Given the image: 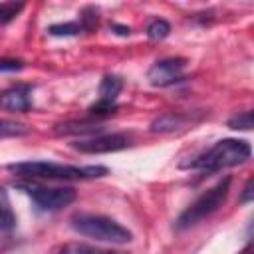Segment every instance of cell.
I'll return each mask as SVG.
<instances>
[{
	"label": "cell",
	"instance_id": "cell-1",
	"mask_svg": "<svg viewBox=\"0 0 254 254\" xmlns=\"http://www.w3.org/2000/svg\"><path fill=\"white\" fill-rule=\"evenodd\" d=\"M8 171L26 179H52V181H87V179L105 177L109 173L107 167H99V165L77 167V165H60L48 161L12 163L8 165Z\"/></svg>",
	"mask_w": 254,
	"mask_h": 254
},
{
	"label": "cell",
	"instance_id": "cell-2",
	"mask_svg": "<svg viewBox=\"0 0 254 254\" xmlns=\"http://www.w3.org/2000/svg\"><path fill=\"white\" fill-rule=\"evenodd\" d=\"M250 155H252V149L246 141H242V139H222V141L214 143L208 151H204L202 155L194 157L189 163H183V167L202 171V173H216L220 169L236 167V165L246 163L250 159Z\"/></svg>",
	"mask_w": 254,
	"mask_h": 254
},
{
	"label": "cell",
	"instance_id": "cell-3",
	"mask_svg": "<svg viewBox=\"0 0 254 254\" xmlns=\"http://www.w3.org/2000/svg\"><path fill=\"white\" fill-rule=\"evenodd\" d=\"M69 224L77 234L95 238L99 242L127 244L133 238V234L125 226H121L117 220L103 214H73L69 218Z\"/></svg>",
	"mask_w": 254,
	"mask_h": 254
},
{
	"label": "cell",
	"instance_id": "cell-4",
	"mask_svg": "<svg viewBox=\"0 0 254 254\" xmlns=\"http://www.w3.org/2000/svg\"><path fill=\"white\" fill-rule=\"evenodd\" d=\"M228 192H230V177H224L222 181H218L214 187H210L206 192H202L190 206H187L179 214V218L175 222V228L185 230V228H190V226L198 224L200 220H204L206 216H210L212 212H216L224 204Z\"/></svg>",
	"mask_w": 254,
	"mask_h": 254
},
{
	"label": "cell",
	"instance_id": "cell-5",
	"mask_svg": "<svg viewBox=\"0 0 254 254\" xmlns=\"http://www.w3.org/2000/svg\"><path fill=\"white\" fill-rule=\"evenodd\" d=\"M26 192L44 210H60L75 200V190L69 187H26Z\"/></svg>",
	"mask_w": 254,
	"mask_h": 254
},
{
	"label": "cell",
	"instance_id": "cell-6",
	"mask_svg": "<svg viewBox=\"0 0 254 254\" xmlns=\"http://www.w3.org/2000/svg\"><path fill=\"white\" fill-rule=\"evenodd\" d=\"M131 145V139L123 133H111V135H105V133H99V135H93L89 139H79L75 143H71V147L79 153H89V155H95V153H113V151H121V149H127Z\"/></svg>",
	"mask_w": 254,
	"mask_h": 254
},
{
	"label": "cell",
	"instance_id": "cell-7",
	"mask_svg": "<svg viewBox=\"0 0 254 254\" xmlns=\"http://www.w3.org/2000/svg\"><path fill=\"white\" fill-rule=\"evenodd\" d=\"M183 69H185V60L183 58H167V60H161V62L153 64L147 77H149L151 85L167 87V85H173V83L183 79Z\"/></svg>",
	"mask_w": 254,
	"mask_h": 254
},
{
	"label": "cell",
	"instance_id": "cell-8",
	"mask_svg": "<svg viewBox=\"0 0 254 254\" xmlns=\"http://www.w3.org/2000/svg\"><path fill=\"white\" fill-rule=\"evenodd\" d=\"M0 107L12 113H24L32 107L30 101V87L28 85H14L0 93Z\"/></svg>",
	"mask_w": 254,
	"mask_h": 254
},
{
	"label": "cell",
	"instance_id": "cell-9",
	"mask_svg": "<svg viewBox=\"0 0 254 254\" xmlns=\"http://www.w3.org/2000/svg\"><path fill=\"white\" fill-rule=\"evenodd\" d=\"M194 119L190 113H179V111H171L165 113L161 117H157L151 123V131L153 133H175V131H183L189 125H192Z\"/></svg>",
	"mask_w": 254,
	"mask_h": 254
},
{
	"label": "cell",
	"instance_id": "cell-10",
	"mask_svg": "<svg viewBox=\"0 0 254 254\" xmlns=\"http://www.w3.org/2000/svg\"><path fill=\"white\" fill-rule=\"evenodd\" d=\"M58 135H99L103 133V127H97L89 121H67L56 127Z\"/></svg>",
	"mask_w": 254,
	"mask_h": 254
},
{
	"label": "cell",
	"instance_id": "cell-11",
	"mask_svg": "<svg viewBox=\"0 0 254 254\" xmlns=\"http://www.w3.org/2000/svg\"><path fill=\"white\" fill-rule=\"evenodd\" d=\"M121 89H123V79L119 75H105L99 83V101L115 103Z\"/></svg>",
	"mask_w": 254,
	"mask_h": 254
},
{
	"label": "cell",
	"instance_id": "cell-12",
	"mask_svg": "<svg viewBox=\"0 0 254 254\" xmlns=\"http://www.w3.org/2000/svg\"><path fill=\"white\" fill-rule=\"evenodd\" d=\"M14 226H16V214L12 210L6 189L0 187V230H12Z\"/></svg>",
	"mask_w": 254,
	"mask_h": 254
},
{
	"label": "cell",
	"instance_id": "cell-13",
	"mask_svg": "<svg viewBox=\"0 0 254 254\" xmlns=\"http://www.w3.org/2000/svg\"><path fill=\"white\" fill-rule=\"evenodd\" d=\"M28 133H30L28 125L8 121V119H0V139H4V137H22V135H28Z\"/></svg>",
	"mask_w": 254,
	"mask_h": 254
},
{
	"label": "cell",
	"instance_id": "cell-14",
	"mask_svg": "<svg viewBox=\"0 0 254 254\" xmlns=\"http://www.w3.org/2000/svg\"><path fill=\"white\" fill-rule=\"evenodd\" d=\"M171 34V24L163 18H155L149 26H147V36L151 40H165Z\"/></svg>",
	"mask_w": 254,
	"mask_h": 254
},
{
	"label": "cell",
	"instance_id": "cell-15",
	"mask_svg": "<svg viewBox=\"0 0 254 254\" xmlns=\"http://www.w3.org/2000/svg\"><path fill=\"white\" fill-rule=\"evenodd\" d=\"M97 22H99V12L93 8V6H87V8H83L81 12H79V26H81V30H85V32H93L95 28H97Z\"/></svg>",
	"mask_w": 254,
	"mask_h": 254
},
{
	"label": "cell",
	"instance_id": "cell-16",
	"mask_svg": "<svg viewBox=\"0 0 254 254\" xmlns=\"http://www.w3.org/2000/svg\"><path fill=\"white\" fill-rule=\"evenodd\" d=\"M22 10H24L22 2H2L0 4V26L10 24Z\"/></svg>",
	"mask_w": 254,
	"mask_h": 254
},
{
	"label": "cell",
	"instance_id": "cell-17",
	"mask_svg": "<svg viewBox=\"0 0 254 254\" xmlns=\"http://www.w3.org/2000/svg\"><path fill=\"white\" fill-rule=\"evenodd\" d=\"M52 36H77L81 32V26L77 22H64V24H54L48 28Z\"/></svg>",
	"mask_w": 254,
	"mask_h": 254
},
{
	"label": "cell",
	"instance_id": "cell-18",
	"mask_svg": "<svg viewBox=\"0 0 254 254\" xmlns=\"http://www.w3.org/2000/svg\"><path fill=\"white\" fill-rule=\"evenodd\" d=\"M230 129H240V131H250L252 129V111H242L234 117L228 119Z\"/></svg>",
	"mask_w": 254,
	"mask_h": 254
},
{
	"label": "cell",
	"instance_id": "cell-19",
	"mask_svg": "<svg viewBox=\"0 0 254 254\" xmlns=\"http://www.w3.org/2000/svg\"><path fill=\"white\" fill-rule=\"evenodd\" d=\"M115 111H117V103H105V101H99V99H97L95 105L89 107V115H93V117H109Z\"/></svg>",
	"mask_w": 254,
	"mask_h": 254
},
{
	"label": "cell",
	"instance_id": "cell-20",
	"mask_svg": "<svg viewBox=\"0 0 254 254\" xmlns=\"http://www.w3.org/2000/svg\"><path fill=\"white\" fill-rule=\"evenodd\" d=\"M60 254H97V252H93L89 246H85V244H79V242H71V244H65L62 250H60Z\"/></svg>",
	"mask_w": 254,
	"mask_h": 254
},
{
	"label": "cell",
	"instance_id": "cell-21",
	"mask_svg": "<svg viewBox=\"0 0 254 254\" xmlns=\"http://www.w3.org/2000/svg\"><path fill=\"white\" fill-rule=\"evenodd\" d=\"M24 64L20 60H12V58H0V71H18L22 69Z\"/></svg>",
	"mask_w": 254,
	"mask_h": 254
},
{
	"label": "cell",
	"instance_id": "cell-22",
	"mask_svg": "<svg viewBox=\"0 0 254 254\" xmlns=\"http://www.w3.org/2000/svg\"><path fill=\"white\" fill-rule=\"evenodd\" d=\"M254 198V181L252 179H248L246 181V185H244V189H242V194H240V202H250Z\"/></svg>",
	"mask_w": 254,
	"mask_h": 254
},
{
	"label": "cell",
	"instance_id": "cell-23",
	"mask_svg": "<svg viewBox=\"0 0 254 254\" xmlns=\"http://www.w3.org/2000/svg\"><path fill=\"white\" fill-rule=\"evenodd\" d=\"M111 28H113V30H115L119 36H129V34H131V30H129L127 26H119V24H113Z\"/></svg>",
	"mask_w": 254,
	"mask_h": 254
},
{
	"label": "cell",
	"instance_id": "cell-24",
	"mask_svg": "<svg viewBox=\"0 0 254 254\" xmlns=\"http://www.w3.org/2000/svg\"><path fill=\"white\" fill-rule=\"evenodd\" d=\"M238 254H252V244H246Z\"/></svg>",
	"mask_w": 254,
	"mask_h": 254
},
{
	"label": "cell",
	"instance_id": "cell-25",
	"mask_svg": "<svg viewBox=\"0 0 254 254\" xmlns=\"http://www.w3.org/2000/svg\"><path fill=\"white\" fill-rule=\"evenodd\" d=\"M97 254H119V252H97Z\"/></svg>",
	"mask_w": 254,
	"mask_h": 254
}]
</instances>
